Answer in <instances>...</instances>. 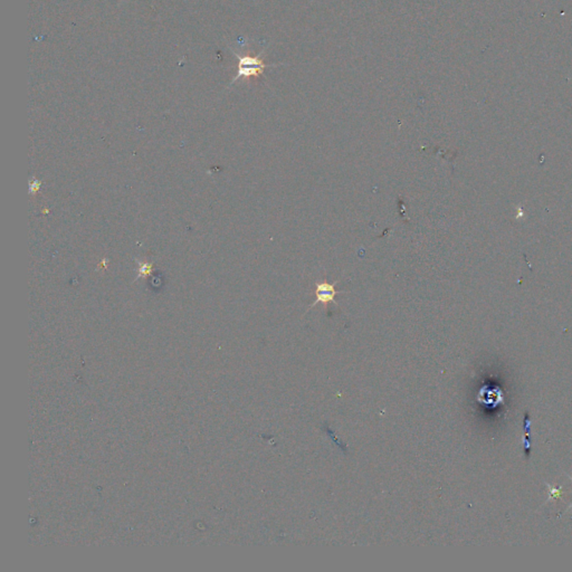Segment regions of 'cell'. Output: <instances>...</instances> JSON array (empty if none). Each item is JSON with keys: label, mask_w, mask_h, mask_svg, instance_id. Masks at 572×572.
Listing matches in <instances>:
<instances>
[{"label": "cell", "mask_w": 572, "mask_h": 572, "mask_svg": "<svg viewBox=\"0 0 572 572\" xmlns=\"http://www.w3.org/2000/svg\"><path fill=\"white\" fill-rule=\"evenodd\" d=\"M337 283H327L325 281L319 282L315 284V301L309 307H313L317 304H327V303H336V295L342 292H339L336 290Z\"/></svg>", "instance_id": "cell-2"}, {"label": "cell", "mask_w": 572, "mask_h": 572, "mask_svg": "<svg viewBox=\"0 0 572 572\" xmlns=\"http://www.w3.org/2000/svg\"><path fill=\"white\" fill-rule=\"evenodd\" d=\"M544 484H545V486H546L547 488H549V493H550L549 497H547V500H550L551 498H557V497H559L560 495H561V493H562V492H561V491H562V486H559L558 488H556V487L551 486L550 484H547V483H544Z\"/></svg>", "instance_id": "cell-4"}, {"label": "cell", "mask_w": 572, "mask_h": 572, "mask_svg": "<svg viewBox=\"0 0 572 572\" xmlns=\"http://www.w3.org/2000/svg\"><path fill=\"white\" fill-rule=\"evenodd\" d=\"M139 265H140V268H139V276L140 277H142V276L146 277L148 275H150L151 270H152L151 264L145 263V261H141Z\"/></svg>", "instance_id": "cell-3"}, {"label": "cell", "mask_w": 572, "mask_h": 572, "mask_svg": "<svg viewBox=\"0 0 572 572\" xmlns=\"http://www.w3.org/2000/svg\"><path fill=\"white\" fill-rule=\"evenodd\" d=\"M39 186H40V183L37 180H35L34 182H31V184H29V192H31V194L37 193L38 189H39Z\"/></svg>", "instance_id": "cell-5"}, {"label": "cell", "mask_w": 572, "mask_h": 572, "mask_svg": "<svg viewBox=\"0 0 572 572\" xmlns=\"http://www.w3.org/2000/svg\"><path fill=\"white\" fill-rule=\"evenodd\" d=\"M235 55L238 58V69H237V75L235 76V79L232 80L231 84L241 79H248V77L259 76L264 73L265 68L277 67L284 65V64H265L260 59V54L257 56H249V55L242 56V55H238V54H235Z\"/></svg>", "instance_id": "cell-1"}]
</instances>
